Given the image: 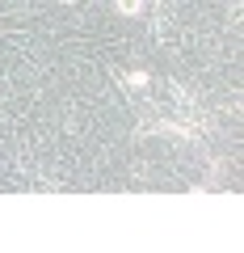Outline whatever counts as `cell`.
<instances>
[{
    "label": "cell",
    "instance_id": "2",
    "mask_svg": "<svg viewBox=\"0 0 244 253\" xmlns=\"http://www.w3.org/2000/svg\"><path fill=\"white\" fill-rule=\"evenodd\" d=\"M127 84H135V89H143V84H147V72H131V76H127Z\"/></svg>",
    "mask_w": 244,
    "mask_h": 253
},
{
    "label": "cell",
    "instance_id": "1",
    "mask_svg": "<svg viewBox=\"0 0 244 253\" xmlns=\"http://www.w3.org/2000/svg\"><path fill=\"white\" fill-rule=\"evenodd\" d=\"M139 4L143 0H118V13H139Z\"/></svg>",
    "mask_w": 244,
    "mask_h": 253
}]
</instances>
